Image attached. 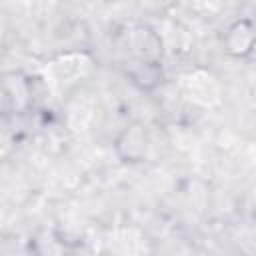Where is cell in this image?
Returning <instances> with one entry per match:
<instances>
[{
	"mask_svg": "<svg viewBox=\"0 0 256 256\" xmlns=\"http://www.w3.org/2000/svg\"><path fill=\"white\" fill-rule=\"evenodd\" d=\"M150 148V134L144 122H128L114 138V154L124 164H140L146 160Z\"/></svg>",
	"mask_w": 256,
	"mask_h": 256,
	"instance_id": "obj_1",
	"label": "cell"
},
{
	"mask_svg": "<svg viewBox=\"0 0 256 256\" xmlns=\"http://www.w3.org/2000/svg\"><path fill=\"white\" fill-rule=\"evenodd\" d=\"M254 24L250 18H238L234 20L228 28L226 34L222 36V44H224V52L232 58H248L254 50Z\"/></svg>",
	"mask_w": 256,
	"mask_h": 256,
	"instance_id": "obj_2",
	"label": "cell"
},
{
	"mask_svg": "<svg viewBox=\"0 0 256 256\" xmlns=\"http://www.w3.org/2000/svg\"><path fill=\"white\" fill-rule=\"evenodd\" d=\"M128 44L132 46L134 58L156 60V62H160V58H162V40L150 26H144V24L134 26L130 32Z\"/></svg>",
	"mask_w": 256,
	"mask_h": 256,
	"instance_id": "obj_3",
	"label": "cell"
},
{
	"mask_svg": "<svg viewBox=\"0 0 256 256\" xmlns=\"http://www.w3.org/2000/svg\"><path fill=\"white\" fill-rule=\"evenodd\" d=\"M126 74L134 86L140 90H154L162 82V66L156 60H142V58H132L126 64Z\"/></svg>",
	"mask_w": 256,
	"mask_h": 256,
	"instance_id": "obj_4",
	"label": "cell"
},
{
	"mask_svg": "<svg viewBox=\"0 0 256 256\" xmlns=\"http://www.w3.org/2000/svg\"><path fill=\"white\" fill-rule=\"evenodd\" d=\"M14 108H16V96H14V92L4 82H0V116L12 112Z\"/></svg>",
	"mask_w": 256,
	"mask_h": 256,
	"instance_id": "obj_5",
	"label": "cell"
}]
</instances>
